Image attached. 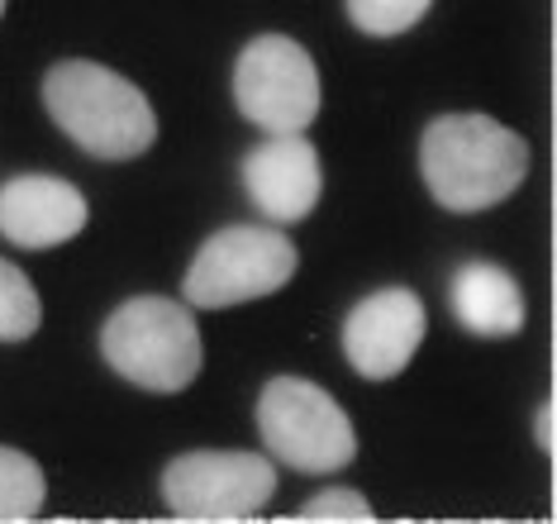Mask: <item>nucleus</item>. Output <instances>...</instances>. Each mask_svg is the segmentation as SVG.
Instances as JSON below:
<instances>
[{
    "label": "nucleus",
    "instance_id": "f257e3e1",
    "mask_svg": "<svg viewBox=\"0 0 557 524\" xmlns=\"http://www.w3.org/2000/svg\"><path fill=\"white\" fill-rule=\"evenodd\" d=\"M420 172L443 210H491L529 176V144L491 114H438L420 138Z\"/></svg>",
    "mask_w": 557,
    "mask_h": 524
},
{
    "label": "nucleus",
    "instance_id": "f03ea898",
    "mask_svg": "<svg viewBox=\"0 0 557 524\" xmlns=\"http://www.w3.org/2000/svg\"><path fill=\"white\" fill-rule=\"evenodd\" d=\"M44 106L53 124L100 162H129L153 148L158 114L129 76L86 58H67L44 76Z\"/></svg>",
    "mask_w": 557,
    "mask_h": 524
},
{
    "label": "nucleus",
    "instance_id": "7ed1b4c3",
    "mask_svg": "<svg viewBox=\"0 0 557 524\" xmlns=\"http://www.w3.org/2000/svg\"><path fill=\"white\" fill-rule=\"evenodd\" d=\"M100 353L124 381L158 395L186 391L200 377V363H206L191 310L172 296L124 301L100 329Z\"/></svg>",
    "mask_w": 557,
    "mask_h": 524
},
{
    "label": "nucleus",
    "instance_id": "20e7f679",
    "mask_svg": "<svg viewBox=\"0 0 557 524\" xmlns=\"http://www.w3.org/2000/svg\"><path fill=\"white\" fill-rule=\"evenodd\" d=\"M258 434L276 463L324 477L358 458V434L348 411L306 377H272L258 395Z\"/></svg>",
    "mask_w": 557,
    "mask_h": 524
},
{
    "label": "nucleus",
    "instance_id": "39448f33",
    "mask_svg": "<svg viewBox=\"0 0 557 524\" xmlns=\"http://www.w3.org/2000/svg\"><path fill=\"white\" fill-rule=\"evenodd\" d=\"M300 267L296 244L268 224H230L210 234L186 267V301L196 310H230L244 301L276 296Z\"/></svg>",
    "mask_w": 557,
    "mask_h": 524
},
{
    "label": "nucleus",
    "instance_id": "423d86ee",
    "mask_svg": "<svg viewBox=\"0 0 557 524\" xmlns=\"http://www.w3.org/2000/svg\"><path fill=\"white\" fill-rule=\"evenodd\" d=\"M234 100L268 134H306L320 114V68L296 38L262 34L234 62Z\"/></svg>",
    "mask_w": 557,
    "mask_h": 524
},
{
    "label": "nucleus",
    "instance_id": "0eeeda50",
    "mask_svg": "<svg viewBox=\"0 0 557 524\" xmlns=\"http://www.w3.org/2000/svg\"><path fill=\"white\" fill-rule=\"evenodd\" d=\"M276 496V467L262 453L200 449L172 458L162 501L176 520H252Z\"/></svg>",
    "mask_w": 557,
    "mask_h": 524
},
{
    "label": "nucleus",
    "instance_id": "6e6552de",
    "mask_svg": "<svg viewBox=\"0 0 557 524\" xmlns=\"http://www.w3.org/2000/svg\"><path fill=\"white\" fill-rule=\"evenodd\" d=\"M424 301L410 287H382L362 296L344 319V357L367 381H391L410 367L424 343Z\"/></svg>",
    "mask_w": 557,
    "mask_h": 524
},
{
    "label": "nucleus",
    "instance_id": "1a4fd4ad",
    "mask_svg": "<svg viewBox=\"0 0 557 524\" xmlns=\"http://www.w3.org/2000/svg\"><path fill=\"white\" fill-rule=\"evenodd\" d=\"M244 186L272 224H300L324 191L320 153L306 134H268L244 158Z\"/></svg>",
    "mask_w": 557,
    "mask_h": 524
},
{
    "label": "nucleus",
    "instance_id": "9d476101",
    "mask_svg": "<svg viewBox=\"0 0 557 524\" xmlns=\"http://www.w3.org/2000/svg\"><path fill=\"white\" fill-rule=\"evenodd\" d=\"M91 220V206L67 176L20 172L0 186V234L15 248H58Z\"/></svg>",
    "mask_w": 557,
    "mask_h": 524
},
{
    "label": "nucleus",
    "instance_id": "9b49d317",
    "mask_svg": "<svg viewBox=\"0 0 557 524\" xmlns=\"http://www.w3.org/2000/svg\"><path fill=\"white\" fill-rule=\"evenodd\" d=\"M453 315L481 339H510L524 329L529 305L519 281L496 263H462L453 272Z\"/></svg>",
    "mask_w": 557,
    "mask_h": 524
},
{
    "label": "nucleus",
    "instance_id": "f8f14e48",
    "mask_svg": "<svg viewBox=\"0 0 557 524\" xmlns=\"http://www.w3.org/2000/svg\"><path fill=\"white\" fill-rule=\"evenodd\" d=\"M44 467L29 453L0 443V520H34L44 510Z\"/></svg>",
    "mask_w": 557,
    "mask_h": 524
},
{
    "label": "nucleus",
    "instance_id": "ddd939ff",
    "mask_svg": "<svg viewBox=\"0 0 557 524\" xmlns=\"http://www.w3.org/2000/svg\"><path fill=\"white\" fill-rule=\"evenodd\" d=\"M44 325V301L34 281L10 258H0V343H24Z\"/></svg>",
    "mask_w": 557,
    "mask_h": 524
},
{
    "label": "nucleus",
    "instance_id": "4468645a",
    "mask_svg": "<svg viewBox=\"0 0 557 524\" xmlns=\"http://www.w3.org/2000/svg\"><path fill=\"white\" fill-rule=\"evenodd\" d=\"M434 0H348V20L372 38H396L405 29H414Z\"/></svg>",
    "mask_w": 557,
    "mask_h": 524
},
{
    "label": "nucleus",
    "instance_id": "2eb2a0df",
    "mask_svg": "<svg viewBox=\"0 0 557 524\" xmlns=\"http://www.w3.org/2000/svg\"><path fill=\"white\" fill-rule=\"evenodd\" d=\"M296 520H376V510L367 505V496L362 491H348V487H334V491H320V496H310L306 505L296 510Z\"/></svg>",
    "mask_w": 557,
    "mask_h": 524
},
{
    "label": "nucleus",
    "instance_id": "dca6fc26",
    "mask_svg": "<svg viewBox=\"0 0 557 524\" xmlns=\"http://www.w3.org/2000/svg\"><path fill=\"white\" fill-rule=\"evenodd\" d=\"M539 449L543 453H553V405H543V411H539Z\"/></svg>",
    "mask_w": 557,
    "mask_h": 524
},
{
    "label": "nucleus",
    "instance_id": "f3484780",
    "mask_svg": "<svg viewBox=\"0 0 557 524\" xmlns=\"http://www.w3.org/2000/svg\"><path fill=\"white\" fill-rule=\"evenodd\" d=\"M0 15H5V0H0Z\"/></svg>",
    "mask_w": 557,
    "mask_h": 524
}]
</instances>
